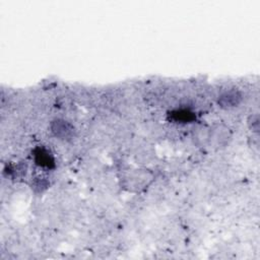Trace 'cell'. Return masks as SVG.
I'll use <instances>...</instances> for the list:
<instances>
[{
    "label": "cell",
    "instance_id": "cell-1",
    "mask_svg": "<svg viewBox=\"0 0 260 260\" xmlns=\"http://www.w3.org/2000/svg\"><path fill=\"white\" fill-rule=\"evenodd\" d=\"M50 131L54 137L64 141L71 140L75 136L76 132L74 126L62 118H56L51 122Z\"/></svg>",
    "mask_w": 260,
    "mask_h": 260
},
{
    "label": "cell",
    "instance_id": "cell-5",
    "mask_svg": "<svg viewBox=\"0 0 260 260\" xmlns=\"http://www.w3.org/2000/svg\"><path fill=\"white\" fill-rule=\"evenodd\" d=\"M168 118L170 121L178 124H188L192 123L196 119V115L193 111L187 108L175 109L168 113Z\"/></svg>",
    "mask_w": 260,
    "mask_h": 260
},
{
    "label": "cell",
    "instance_id": "cell-2",
    "mask_svg": "<svg viewBox=\"0 0 260 260\" xmlns=\"http://www.w3.org/2000/svg\"><path fill=\"white\" fill-rule=\"evenodd\" d=\"M243 101L242 92L237 88L223 91L217 98V105L221 109H233L238 107Z\"/></svg>",
    "mask_w": 260,
    "mask_h": 260
},
{
    "label": "cell",
    "instance_id": "cell-3",
    "mask_svg": "<svg viewBox=\"0 0 260 260\" xmlns=\"http://www.w3.org/2000/svg\"><path fill=\"white\" fill-rule=\"evenodd\" d=\"M230 139H231V131L226 126L222 124L214 126L208 134L209 142L213 146H216L218 148L224 147L229 143Z\"/></svg>",
    "mask_w": 260,
    "mask_h": 260
},
{
    "label": "cell",
    "instance_id": "cell-4",
    "mask_svg": "<svg viewBox=\"0 0 260 260\" xmlns=\"http://www.w3.org/2000/svg\"><path fill=\"white\" fill-rule=\"evenodd\" d=\"M35 164L43 169L52 170L55 168V158L52 152L44 146H37L32 151Z\"/></svg>",
    "mask_w": 260,
    "mask_h": 260
},
{
    "label": "cell",
    "instance_id": "cell-6",
    "mask_svg": "<svg viewBox=\"0 0 260 260\" xmlns=\"http://www.w3.org/2000/svg\"><path fill=\"white\" fill-rule=\"evenodd\" d=\"M248 124L251 128L252 131L254 132H258V127H259V122H258V115H251L249 120H248Z\"/></svg>",
    "mask_w": 260,
    "mask_h": 260
}]
</instances>
